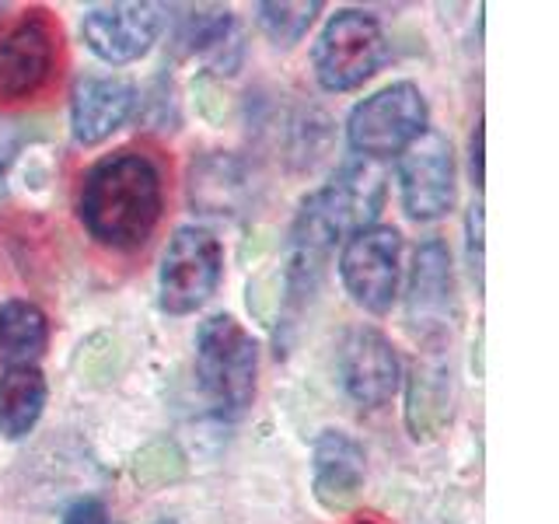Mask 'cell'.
I'll list each match as a JSON object with an SVG mask.
<instances>
[{"instance_id": "21", "label": "cell", "mask_w": 559, "mask_h": 524, "mask_svg": "<svg viewBox=\"0 0 559 524\" xmlns=\"http://www.w3.org/2000/svg\"><path fill=\"white\" fill-rule=\"evenodd\" d=\"M63 524H109V511L102 507V500L84 497V500H78V503H70V507H67Z\"/></svg>"}, {"instance_id": "2", "label": "cell", "mask_w": 559, "mask_h": 524, "mask_svg": "<svg viewBox=\"0 0 559 524\" xmlns=\"http://www.w3.org/2000/svg\"><path fill=\"white\" fill-rule=\"evenodd\" d=\"M165 210V182L162 171L147 154L119 151L102 157L87 168L78 214L84 231L105 249L133 252L151 235Z\"/></svg>"}, {"instance_id": "4", "label": "cell", "mask_w": 559, "mask_h": 524, "mask_svg": "<svg viewBox=\"0 0 559 524\" xmlns=\"http://www.w3.org/2000/svg\"><path fill=\"white\" fill-rule=\"evenodd\" d=\"M384 60H389V39L381 22L357 8L332 14L311 49L314 81L325 92H354L378 74Z\"/></svg>"}, {"instance_id": "11", "label": "cell", "mask_w": 559, "mask_h": 524, "mask_svg": "<svg viewBox=\"0 0 559 524\" xmlns=\"http://www.w3.org/2000/svg\"><path fill=\"white\" fill-rule=\"evenodd\" d=\"M162 14L154 4H98L81 17V39L105 63H133L157 43Z\"/></svg>"}, {"instance_id": "13", "label": "cell", "mask_w": 559, "mask_h": 524, "mask_svg": "<svg viewBox=\"0 0 559 524\" xmlns=\"http://www.w3.org/2000/svg\"><path fill=\"white\" fill-rule=\"evenodd\" d=\"M454 314V273L451 252L441 238H427L416 249L409 276V322L424 340L444 336Z\"/></svg>"}, {"instance_id": "20", "label": "cell", "mask_w": 559, "mask_h": 524, "mask_svg": "<svg viewBox=\"0 0 559 524\" xmlns=\"http://www.w3.org/2000/svg\"><path fill=\"white\" fill-rule=\"evenodd\" d=\"M186 472V458L179 454L171 441H154L147 444L144 451L136 454L133 462V479L147 489H162V486H171L179 483Z\"/></svg>"}, {"instance_id": "1", "label": "cell", "mask_w": 559, "mask_h": 524, "mask_svg": "<svg viewBox=\"0 0 559 524\" xmlns=\"http://www.w3.org/2000/svg\"><path fill=\"white\" fill-rule=\"evenodd\" d=\"M384 200V171L378 162H346L332 179L301 203L290 227L287 290L290 301L311 297L322 279V266L336 241L371 227Z\"/></svg>"}, {"instance_id": "26", "label": "cell", "mask_w": 559, "mask_h": 524, "mask_svg": "<svg viewBox=\"0 0 559 524\" xmlns=\"http://www.w3.org/2000/svg\"><path fill=\"white\" fill-rule=\"evenodd\" d=\"M0 11H4V8H0Z\"/></svg>"}, {"instance_id": "7", "label": "cell", "mask_w": 559, "mask_h": 524, "mask_svg": "<svg viewBox=\"0 0 559 524\" xmlns=\"http://www.w3.org/2000/svg\"><path fill=\"white\" fill-rule=\"evenodd\" d=\"M402 235L389 224H371L349 235L340 252V279L357 308L384 314L399 297Z\"/></svg>"}, {"instance_id": "3", "label": "cell", "mask_w": 559, "mask_h": 524, "mask_svg": "<svg viewBox=\"0 0 559 524\" xmlns=\"http://www.w3.org/2000/svg\"><path fill=\"white\" fill-rule=\"evenodd\" d=\"M259 346L231 314H214L197 332V381L221 419H241L255 398Z\"/></svg>"}, {"instance_id": "6", "label": "cell", "mask_w": 559, "mask_h": 524, "mask_svg": "<svg viewBox=\"0 0 559 524\" xmlns=\"http://www.w3.org/2000/svg\"><path fill=\"white\" fill-rule=\"evenodd\" d=\"M224 249L206 227H179L171 235L157 273V301L168 314H192L217 294Z\"/></svg>"}, {"instance_id": "10", "label": "cell", "mask_w": 559, "mask_h": 524, "mask_svg": "<svg viewBox=\"0 0 559 524\" xmlns=\"http://www.w3.org/2000/svg\"><path fill=\"white\" fill-rule=\"evenodd\" d=\"M52 63H57V32L43 11H35L8 35H0V98H32L49 81Z\"/></svg>"}, {"instance_id": "25", "label": "cell", "mask_w": 559, "mask_h": 524, "mask_svg": "<svg viewBox=\"0 0 559 524\" xmlns=\"http://www.w3.org/2000/svg\"><path fill=\"white\" fill-rule=\"evenodd\" d=\"M157 524H175V521H168V517H165V521H157Z\"/></svg>"}, {"instance_id": "17", "label": "cell", "mask_w": 559, "mask_h": 524, "mask_svg": "<svg viewBox=\"0 0 559 524\" xmlns=\"http://www.w3.org/2000/svg\"><path fill=\"white\" fill-rule=\"evenodd\" d=\"M49 322L39 305L14 297L0 305V364L4 367H35L46 354Z\"/></svg>"}, {"instance_id": "16", "label": "cell", "mask_w": 559, "mask_h": 524, "mask_svg": "<svg viewBox=\"0 0 559 524\" xmlns=\"http://www.w3.org/2000/svg\"><path fill=\"white\" fill-rule=\"evenodd\" d=\"M46 378L39 367H4L0 374V433L22 441L46 409Z\"/></svg>"}, {"instance_id": "14", "label": "cell", "mask_w": 559, "mask_h": 524, "mask_svg": "<svg viewBox=\"0 0 559 524\" xmlns=\"http://www.w3.org/2000/svg\"><path fill=\"white\" fill-rule=\"evenodd\" d=\"M136 87L122 78H84L70 98V133L78 144L95 147L133 116Z\"/></svg>"}, {"instance_id": "9", "label": "cell", "mask_w": 559, "mask_h": 524, "mask_svg": "<svg viewBox=\"0 0 559 524\" xmlns=\"http://www.w3.org/2000/svg\"><path fill=\"white\" fill-rule=\"evenodd\" d=\"M340 378H343L346 395L354 398L360 409L389 406L402 378L395 346L371 325L354 329L340 346Z\"/></svg>"}, {"instance_id": "22", "label": "cell", "mask_w": 559, "mask_h": 524, "mask_svg": "<svg viewBox=\"0 0 559 524\" xmlns=\"http://www.w3.org/2000/svg\"><path fill=\"white\" fill-rule=\"evenodd\" d=\"M468 255H472V270L479 273L483 266V206L479 203L468 210Z\"/></svg>"}, {"instance_id": "24", "label": "cell", "mask_w": 559, "mask_h": 524, "mask_svg": "<svg viewBox=\"0 0 559 524\" xmlns=\"http://www.w3.org/2000/svg\"><path fill=\"white\" fill-rule=\"evenodd\" d=\"M354 524H381V521H374V517H360V521H354Z\"/></svg>"}, {"instance_id": "12", "label": "cell", "mask_w": 559, "mask_h": 524, "mask_svg": "<svg viewBox=\"0 0 559 524\" xmlns=\"http://www.w3.org/2000/svg\"><path fill=\"white\" fill-rule=\"evenodd\" d=\"M367 479V454L346 430H322L311 448V489L329 514L349 511Z\"/></svg>"}, {"instance_id": "15", "label": "cell", "mask_w": 559, "mask_h": 524, "mask_svg": "<svg viewBox=\"0 0 559 524\" xmlns=\"http://www.w3.org/2000/svg\"><path fill=\"white\" fill-rule=\"evenodd\" d=\"M451 416V371L437 360H424L413 367L409 398H406V424L416 441L430 437L448 424Z\"/></svg>"}, {"instance_id": "19", "label": "cell", "mask_w": 559, "mask_h": 524, "mask_svg": "<svg viewBox=\"0 0 559 524\" xmlns=\"http://www.w3.org/2000/svg\"><path fill=\"white\" fill-rule=\"evenodd\" d=\"M255 14L262 32L276 46H294L305 39L314 17L322 14V4L319 0H262V4H255Z\"/></svg>"}, {"instance_id": "5", "label": "cell", "mask_w": 559, "mask_h": 524, "mask_svg": "<svg viewBox=\"0 0 559 524\" xmlns=\"http://www.w3.org/2000/svg\"><path fill=\"white\" fill-rule=\"evenodd\" d=\"M427 119L430 112L424 92L413 81H395L354 105L346 119V140L367 162H384L424 136L430 130Z\"/></svg>"}, {"instance_id": "23", "label": "cell", "mask_w": 559, "mask_h": 524, "mask_svg": "<svg viewBox=\"0 0 559 524\" xmlns=\"http://www.w3.org/2000/svg\"><path fill=\"white\" fill-rule=\"evenodd\" d=\"M472 182L483 189V119L476 122V130H472Z\"/></svg>"}, {"instance_id": "8", "label": "cell", "mask_w": 559, "mask_h": 524, "mask_svg": "<svg viewBox=\"0 0 559 524\" xmlns=\"http://www.w3.org/2000/svg\"><path fill=\"white\" fill-rule=\"evenodd\" d=\"M399 196L413 221H437L454 206V151L444 133L427 130L399 154Z\"/></svg>"}, {"instance_id": "18", "label": "cell", "mask_w": 559, "mask_h": 524, "mask_svg": "<svg viewBox=\"0 0 559 524\" xmlns=\"http://www.w3.org/2000/svg\"><path fill=\"white\" fill-rule=\"evenodd\" d=\"M245 192L249 186L235 157L210 154L200 165H192V203H200L206 214H235Z\"/></svg>"}]
</instances>
